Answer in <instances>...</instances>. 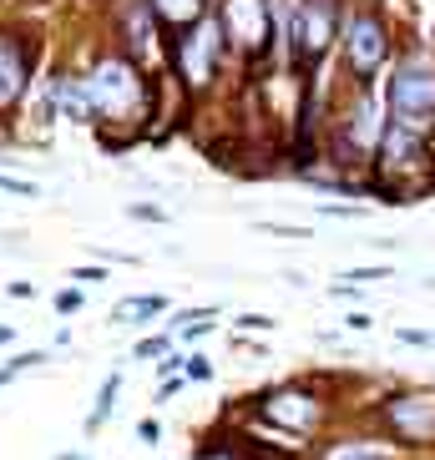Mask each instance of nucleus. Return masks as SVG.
<instances>
[{
	"instance_id": "1",
	"label": "nucleus",
	"mask_w": 435,
	"mask_h": 460,
	"mask_svg": "<svg viewBox=\"0 0 435 460\" xmlns=\"http://www.w3.org/2000/svg\"><path fill=\"white\" fill-rule=\"evenodd\" d=\"M82 66L86 107H92V127L102 137V147H132L147 137V127L157 122V76L152 66L122 56L117 46H96Z\"/></svg>"
},
{
	"instance_id": "2",
	"label": "nucleus",
	"mask_w": 435,
	"mask_h": 460,
	"mask_svg": "<svg viewBox=\"0 0 435 460\" xmlns=\"http://www.w3.org/2000/svg\"><path fill=\"white\" fill-rule=\"evenodd\" d=\"M233 420H244L284 450L309 456L340 420V379L334 375H294L279 385H263L259 394H248V405Z\"/></svg>"
},
{
	"instance_id": "3",
	"label": "nucleus",
	"mask_w": 435,
	"mask_h": 460,
	"mask_svg": "<svg viewBox=\"0 0 435 460\" xmlns=\"http://www.w3.org/2000/svg\"><path fill=\"white\" fill-rule=\"evenodd\" d=\"M213 21L228 46V66H238L248 86H259L263 71H273L279 61L284 5L279 0H213Z\"/></svg>"
},
{
	"instance_id": "4",
	"label": "nucleus",
	"mask_w": 435,
	"mask_h": 460,
	"mask_svg": "<svg viewBox=\"0 0 435 460\" xmlns=\"http://www.w3.org/2000/svg\"><path fill=\"white\" fill-rule=\"evenodd\" d=\"M340 82L350 86H380V76L395 61V26L385 5H365V0H344V21H340Z\"/></svg>"
},
{
	"instance_id": "5",
	"label": "nucleus",
	"mask_w": 435,
	"mask_h": 460,
	"mask_svg": "<svg viewBox=\"0 0 435 460\" xmlns=\"http://www.w3.org/2000/svg\"><path fill=\"white\" fill-rule=\"evenodd\" d=\"M163 66L173 76V86L188 102H208V96L223 86V71H228V46L218 36V21L203 15L192 21L188 31H173L163 41Z\"/></svg>"
},
{
	"instance_id": "6",
	"label": "nucleus",
	"mask_w": 435,
	"mask_h": 460,
	"mask_svg": "<svg viewBox=\"0 0 435 460\" xmlns=\"http://www.w3.org/2000/svg\"><path fill=\"white\" fill-rule=\"evenodd\" d=\"M340 21H344V0H299L294 11H284L279 51H284L289 76H299V82L324 76L329 51L340 46Z\"/></svg>"
},
{
	"instance_id": "7",
	"label": "nucleus",
	"mask_w": 435,
	"mask_h": 460,
	"mask_svg": "<svg viewBox=\"0 0 435 460\" xmlns=\"http://www.w3.org/2000/svg\"><path fill=\"white\" fill-rule=\"evenodd\" d=\"M385 122L405 127V132H435V56L425 51H405L390 61V76H385L380 92Z\"/></svg>"
},
{
	"instance_id": "8",
	"label": "nucleus",
	"mask_w": 435,
	"mask_h": 460,
	"mask_svg": "<svg viewBox=\"0 0 435 460\" xmlns=\"http://www.w3.org/2000/svg\"><path fill=\"white\" fill-rule=\"evenodd\" d=\"M369 430H380L400 456L435 450V390H385L365 410Z\"/></svg>"
},
{
	"instance_id": "9",
	"label": "nucleus",
	"mask_w": 435,
	"mask_h": 460,
	"mask_svg": "<svg viewBox=\"0 0 435 460\" xmlns=\"http://www.w3.org/2000/svg\"><path fill=\"white\" fill-rule=\"evenodd\" d=\"M36 82H41V36L31 26L0 21V122H11L26 107Z\"/></svg>"
},
{
	"instance_id": "10",
	"label": "nucleus",
	"mask_w": 435,
	"mask_h": 460,
	"mask_svg": "<svg viewBox=\"0 0 435 460\" xmlns=\"http://www.w3.org/2000/svg\"><path fill=\"white\" fill-rule=\"evenodd\" d=\"M163 41H167V31L157 26L147 0H107V46H117L122 56L152 66L163 56Z\"/></svg>"
},
{
	"instance_id": "11",
	"label": "nucleus",
	"mask_w": 435,
	"mask_h": 460,
	"mask_svg": "<svg viewBox=\"0 0 435 460\" xmlns=\"http://www.w3.org/2000/svg\"><path fill=\"white\" fill-rule=\"evenodd\" d=\"M41 92H46L51 117H61L71 127H92V107H86V86H82V66L76 61H56L41 76Z\"/></svg>"
},
{
	"instance_id": "12",
	"label": "nucleus",
	"mask_w": 435,
	"mask_h": 460,
	"mask_svg": "<svg viewBox=\"0 0 435 460\" xmlns=\"http://www.w3.org/2000/svg\"><path fill=\"white\" fill-rule=\"evenodd\" d=\"M304 460H400V450L380 430H329Z\"/></svg>"
},
{
	"instance_id": "13",
	"label": "nucleus",
	"mask_w": 435,
	"mask_h": 460,
	"mask_svg": "<svg viewBox=\"0 0 435 460\" xmlns=\"http://www.w3.org/2000/svg\"><path fill=\"white\" fill-rule=\"evenodd\" d=\"M173 304H167V294H132V298H117L111 304V324H122V329H142L152 324L157 314H167Z\"/></svg>"
},
{
	"instance_id": "14",
	"label": "nucleus",
	"mask_w": 435,
	"mask_h": 460,
	"mask_svg": "<svg viewBox=\"0 0 435 460\" xmlns=\"http://www.w3.org/2000/svg\"><path fill=\"white\" fill-rule=\"evenodd\" d=\"M152 15H157V26L173 36V31H188L192 21H203V15H213V0H147Z\"/></svg>"
},
{
	"instance_id": "15",
	"label": "nucleus",
	"mask_w": 435,
	"mask_h": 460,
	"mask_svg": "<svg viewBox=\"0 0 435 460\" xmlns=\"http://www.w3.org/2000/svg\"><path fill=\"white\" fill-rule=\"evenodd\" d=\"M192 460H253V450H248L233 430H218V435H203V440L192 446Z\"/></svg>"
},
{
	"instance_id": "16",
	"label": "nucleus",
	"mask_w": 435,
	"mask_h": 460,
	"mask_svg": "<svg viewBox=\"0 0 435 460\" xmlns=\"http://www.w3.org/2000/svg\"><path fill=\"white\" fill-rule=\"evenodd\" d=\"M117 394H122V369H111L107 379H102V390H96V405L92 415H86V435H96L102 425L111 420V410H117Z\"/></svg>"
},
{
	"instance_id": "17",
	"label": "nucleus",
	"mask_w": 435,
	"mask_h": 460,
	"mask_svg": "<svg viewBox=\"0 0 435 460\" xmlns=\"http://www.w3.org/2000/svg\"><path fill=\"white\" fill-rule=\"evenodd\" d=\"M46 359H51V354H46V349H21V354H11V359H5V365H0V390H5V385H11V379L31 375V369H41Z\"/></svg>"
},
{
	"instance_id": "18",
	"label": "nucleus",
	"mask_w": 435,
	"mask_h": 460,
	"mask_svg": "<svg viewBox=\"0 0 435 460\" xmlns=\"http://www.w3.org/2000/svg\"><path fill=\"white\" fill-rule=\"evenodd\" d=\"M167 354H173V334H142L132 344V359H142V365H147V359L152 365H163Z\"/></svg>"
},
{
	"instance_id": "19",
	"label": "nucleus",
	"mask_w": 435,
	"mask_h": 460,
	"mask_svg": "<svg viewBox=\"0 0 435 460\" xmlns=\"http://www.w3.org/2000/svg\"><path fill=\"white\" fill-rule=\"evenodd\" d=\"M67 279L76 288H92V284H107L111 273H107V263H82V269H67Z\"/></svg>"
},
{
	"instance_id": "20",
	"label": "nucleus",
	"mask_w": 435,
	"mask_h": 460,
	"mask_svg": "<svg viewBox=\"0 0 435 460\" xmlns=\"http://www.w3.org/2000/svg\"><path fill=\"white\" fill-rule=\"evenodd\" d=\"M182 379H192V385H208V379H213L208 354H182Z\"/></svg>"
},
{
	"instance_id": "21",
	"label": "nucleus",
	"mask_w": 435,
	"mask_h": 460,
	"mask_svg": "<svg viewBox=\"0 0 435 460\" xmlns=\"http://www.w3.org/2000/svg\"><path fill=\"white\" fill-rule=\"evenodd\" d=\"M137 440H142V446H163V420L142 415L137 420Z\"/></svg>"
},
{
	"instance_id": "22",
	"label": "nucleus",
	"mask_w": 435,
	"mask_h": 460,
	"mask_svg": "<svg viewBox=\"0 0 435 460\" xmlns=\"http://www.w3.org/2000/svg\"><path fill=\"white\" fill-rule=\"evenodd\" d=\"M51 304H56V314L67 319V314H76V309H82V288H76V284H71V288H61V294H56Z\"/></svg>"
},
{
	"instance_id": "23",
	"label": "nucleus",
	"mask_w": 435,
	"mask_h": 460,
	"mask_svg": "<svg viewBox=\"0 0 435 460\" xmlns=\"http://www.w3.org/2000/svg\"><path fill=\"white\" fill-rule=\"evenodd\" d=\"M127 217H137V223H167V213L157 203H127Z\"/></svg>"
},
{
	"instance_id": "24",
	"label": "nucleus",
	"mask_w": 435,
	"mask_h": 460,
	"mask_svg": "<svg viewBox=\"0 0 435 460\" xmlns=\"http://www.w3.org/2000/svg\"><path fill=\"white\" fill-rule=\"evenodd\" d=\"M0 192H11V198H36V182H26V177H5V172H0Z\"/></svg>"
},
{
	"instance_id": "25",
	"label": "nucleus",
	"mask_w": 435,
	"mask_h": 460,
	"mask_svg": "<svg viewBox=\"0 0 435 460\" xmlns=\"http://www.w3.org/2000/svg\"><path fill=\"white\" fill-rule=\"evenodd\" d=\"M344 279L350 284H375V279H390V269H350Z\"/></svg>"
},
{
	"instance_id": "26",
	"label": "nucleus",
	"mask_w": 435,
	"mask_h": 460,
	"mask_svg": "<svg viewBox=\"0 0 435 460\" xmlns=\"http://www.w3.org/2000/svg\"><path fill=\"white\" fill-rule=\"evenodd\" d=\"M238 324H244V329H253V334H263V329H273V319H269V314H244Z\"/></svg>"
},
{
	"instance_id": "27",
	"label": "nucleus",
	"mask_w": 435,
	"mask_h": 460,
	"mask_svg": "<svg viewBox=\"0 0 435 460\" xmlns=\"http://www.w3.org/2000/svg\"><path fill=\"white\" fill-rule=\"evenodd\" d=\"M5 294H11V298H36V284H26V279H15V284H5Z\"/></svg>"
},
{
	"instance_id": "28",
	"label": "nucleus",
	"mask_w": 435,
	"mask_h": 460,
	"mask_svg": "<svg viewBox=\"0 0 435 460\" xmlns=\"http://www.w3.org/2000/svg\"><path fill=\"white\" fill-rule=\"evenodd\" d=\"M56 460H86V456H82V450H61Z\"/></svg>"
},
{
	"instance_id": "29",
	"label": "nucleus",
	"mask_w": 435,
	"mask_h": 460,
	"mask_svg": "<svg viewBox=\"0 0 435 460\" xmlns=\"http://www.w3.org/2000/svg\"><path fill=\"white\" fill-rule=\"evenodd\" d=\"M11 339H15V329H5V324H0V344H11Z\"/></svg>"
}]
</instances>
